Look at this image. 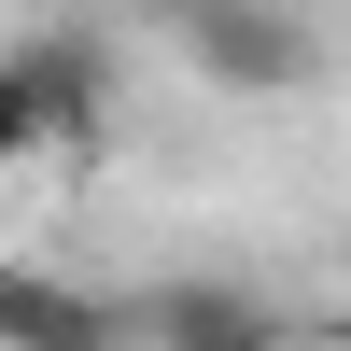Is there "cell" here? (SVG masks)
<instances>
[{
    "mask_svg": "<svg viewBox=\"0 0 351 351\" xmlns=\"http://www.w3.org/2000/svg\"><path fill=\"white\" fill-rule=\"evenodd\" d=\"M183 56L225 99H295L309 84V28L281 14V0H183Z\"/></svg>",
    "mask_w": 351,
    "mask_h": 351,
    "instance_id": "obj_1",
    "label": "cell"
},
{
    "mask_svg": "<svg viewBox=\"0 0 351 351\" xmlns=\"http://www.w3.org/2000/svg\"><path fill=\"white\" fill-rule=\"evenodd\" d=\"M0 351H127V309L56 267H0Z\"/></svg>",
    "mask_w": 351,
    "mask_h": 351,
    "instance_id": "obj_2",
    "label": "cell"
},
{
    "mask_svg": "<svg viewBox=\"0 0 351 351\" xmlns=\"http://www.w3.org/2000/svg\"><path fill=\"white\" fill-rule=\"evenodd\" d=\"M127 337H155V351H281V309L239 295V281H169V295L127 309Z\"/></svg>",
    "mask_w": 351,
    "mask_h": 351,
    "instance_id": "obj_3",
    "label": "cell"
},
{
    "mask_svg": "<svg viewBox=\"0 0 351 351\" xmlns=\"http://www.w3.org/2000/svg\"><path fill=\"white\" fill-rule=\"evenodd\" d=\"M0 71H14V99H28V127H43V141L99 127V99H112V56L84 43V28H43V43H14Z\"/></svg>",
    "mask_w": 351,
    "mask_h": 351,
    "instance_id": "obj_4",
    "label": "cell"
},
{
    "mask_svg": "<svg viewBox=\"0 0 351 351\" xmlns=\"http://www.w3.org/2000/svg\"><path fill=\"white\" fill-rule=\"evenodd\" d=\"M14 155H43V127H28V99H14V71H0V169Z\"/></svg>",
    "mask_w": 351,
    "mask_h": 351,
    "instance_id": "obj_5",
    "label": "cell"
},
{
    "mask_svg": "<svg viewBox=\"0 0 351 351\" xmlns=\"http://www.w3.org/2000/svg\"><path fill=\"white\" fill-rule=\"evenodd\" d=\"M324 351H351V337H324Z\"/></svg>",
    "mask_w": 351,
    "mask_h": 351,
    "instance_id": "obj_6",
    "label": "cell"
}]
</instances>
